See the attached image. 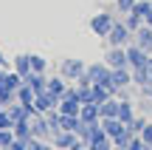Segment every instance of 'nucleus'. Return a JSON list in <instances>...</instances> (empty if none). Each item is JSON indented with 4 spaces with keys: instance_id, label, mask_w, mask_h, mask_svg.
<instances>
[{
    "instance_id": "nucleus-10",
    "label": "nucleus",
    "mask_w": 152,
    "mask_h": 150,
    "mask_svg": "<svg viewBox=\"0 0 152 150\" xmlns=\"http://www.w3.org/2000/svg\"><path fill=\"white\" fill-rule=\"evenodd\" d=\"M132 43H135L138 48H144V51H149V54H152V26L144 23V26L132 34Z\"/></svg>"
},
{
    "instance_id": "nucleus-29",
    "label": "nucleus",
    "mask_w": 152,
    "mask_h": 150,
    "mask_svg": "<svg viewBox=\"0 0 152 150\" xmlns=\"http://www.w3.org/2000/svg\"><path fill=\"white\" fill-rule=\"evenodd\" d=\"M138 136L144 139V145H149V147H152V122H149V125H147V128H144V130H141Z\"/></svg>"
},
{
    "instance_id": "nucleus-5",
    "label": "nucleus",
    "mask_w": 152,
    "mask_h": 150,
    "mask_svg": "<svg viewBox=\"0 0 152 150\" xmlns=\"http://www.w3.org/2000/svg\"><path fill=\"white\" fill-rule=\"evenodd\" d=\"M34 108H37V113H51L59 108V96H54L51 91H42L34 96Z\"/></svg>"
},
{
    "instance_id": "nucleus-17",
    "label": "nucleus",
    "mask_w": 152,
    "mask_h": 150,
    "mask_svg": "<svg viewBox=\"0 0 152 150\" xmlns=\"http://www.w3.org/2000/svg\"><path fill=\"white\" fill-rule=\"evenodd\" d=\"M48 91H51L54 96H59V99H62V96H65V91H68V79H62L59 74H56V77H51V79H48Z\"/></svg>"
},
{
    "instance_id": "nucleus-11",
    "label": "nucleus",
    "mask_w": 152,
    "mask_h": 150,
    "mask_svg": "<svg viewBox=\"0 0 152 150\" xmlns=\"http://www.w3.org/2000/svg\"><path fill=\"white\" fill-rule=\"evenodd\" d=\"M118 105H121L118 96H110V99H104L102 105H99V111H102V119H118Z\"/></svg>"
},
{
    "instance_id": "nucleus-9",
    "label": "nucleus",
    "mask_w": 152,
    "mask_h": 150,
    "mask_svg": "<svg viewBox=\"0 0 152 150\" xmlns=\"http://www.w3.org/2000/svg\"><path fill=\"white\" fill-rule=\"evenodd\" d=\"M76 139H79V136H76L73 130H54V133H51V145L62 147V150H71V145Z\"/></svg>"
},
{
    "instance_id": "nucleus-6",
    "label": "nucleus",
    "mask_w": 152,
    "mask_h": 150,
    "mask_svg": "<svg viewBox=\"0 0 152 150\" xmlns=\"http://www.w3.org/2000/svg\"><path fill=\"white\" fill-rule=\"evenodd\" d=\"M127 65L130 68H141V65H149V51L138 48L135 43L127 45Z\"/></svg>"
},
{
    "instance_id": "nucleus-27",
    "label": "nucleus",
    "mask_w": 152,
    "mask_h": 150,
    "mask_svg": "<svg viewBox=\"0 0 152 150\" xmlns=\"http://www.w3.org/2000/svg\"><path fill=\"white\" fill-rule=\"evenodd\" d=\"M3 128H14V119H11L9 108H0V130Z\"/></svg>"
},
{
    "instance_id": "nucleus-16",
    "label": "nucleus",
    "mask_w": 152,
    "mask_h": 150,
    "mask_svg": "<svg viewBox=\"0 0 152 150\" xmlns=\"http://www.w3.org/2000/svg\"><path fill=\"white\" fill-rule=\"evenodd\" d=\"M102 128H104V133H107L110 139H115V136H118L127 125L121 122V119H102Z\"/></svg>"
},
{
    "instance_id": "nucleus-32",
    "label": "nucleus",
    "mask_w": 152,
    "mask_h": 150,
    "mask_svg": "<svg viewBox=\"0 0 152 150\" xmlns=\"http://www.w3.org/2000/svg\"><path fill=\"white\" fill-rule=\"evenodd\" d=\"M0 68H6V60H3V54H0Z\"/></svg>"
},
{
    "instance_id": "nucleus-25",
    "label": "nucleus",
    "mask_w": 152,
    "mask_h": 150,
    "mask_svg": "<svg viewBox=\"0 0 152 150\" xmlns=\"http://www.w3.org/2000/svg\"><path fill=\"white\" fill-rule=\"evenodd\" d=\"M76 96H79V102H82V105L93 102V85H90V88H82V85H76Z\"/></svg>"
},
{
    "instance_id": "nucleus-3",
    "label": "nucleus",
    "mask_w": 152,
    "mask_h": 150,
    "mask_svg": "<svg viewBox=\"0 0 152 150\" xmlns=\"http://www.w3.org/2000/svg\"><path fill=\"white\" fill-rule=\"evenodd\" d=\"M113 23H115V17L110 14V11H99V14H93L90 17V31L96 34V37H107L110 34V28H113Z\"/></svg>"
},
{
    "instance_id": "nucleus-26",
    "label": "nucleus",
    "mask_w": 152,
    "mask_h": 150,
    "mask_svg": "<svg viewBox=\"0 0 152 150\" xmlns=\"http://www.w3.org/2000/svg\"><path fill=\"white\" fill-rule=\"evenodd\" d=\"M147 125H149V119H147V116H135V119H132L130 125H127V128H130L132 133H141V130L147 128Z\"/></svg>"
},
{
    "instance_id": "nucleus-2",
    "label": "nucleus",
    "mask_w": 152,
    "mask_h": 150,
    "mask_svg": "<svg viewBox=\"0 0 152 150\" xmlns=\"http://www.w3.org/2000/svg\"><path fill=\"white\" fill-rule=\"evenodd\" d=\"M85 62L82 60H76V57H68V60H62L59 62V77L62 79H68V82H76V79L85 74Z\"/></svg>"
},
{
    "instance_id": "nucleus-12",
    "label": "nucleus",
    "mask_w": 152,
    "mask_h": 150,
    "mask_svg": "<svg viewBox=\"0 0 152 150\" xmlns=\"http://www.w3.org/2000/svg\"><path fill=\"white\" fill-rule=\"evenodd\" d=\"M132 71V85L144 88V85H152V68L149 65H141V68H130Z\"/></svg>"
},
{
    "instance_id": "nucleus-1",
    "label": "nucleus",
    "mask_w": 152,
    "mask_h": 150,
    "mask_svg": "<svg viewBox=\"0 0 152 150\" xmlns=\"http://www.w3.org/2000/svg\"><path fill=\"white\" fill-rule=\"evenodd\" d=\"M104 43H107V45H118V48H127V45L132 43V31L124 26V20H121V23L115 20L113 28H110V34L104 37Z\"/></svg>"
},
{
    "instance_id": "nucleus-13",
    "label": "nucleus",
    "mask_w": 152,
    "mask_h": 150,
    "mask_svg": "<svg viewBox=\"0 0 152 150\" xmlns=\"http://www.w3.org/2000/svg\"><path fill=\"white\" fill-rule=\"evenodd\" d=\"M79 119H82V122H102V111H99V105H96V102H87V105H82Z\"/></svg>"
},
{
    "instance_id": "nucleus-36",
    "label": "nucleus",
    "mask_w": 152,
    "mask_h": 150,
    "mask_svg": "<svg viewBox=\"0 0 152 150\" xmlns=\"http://www.w3.org/2000/svg\"><path fill=\"white\" fill-rule=\"evenodd\" d=\"M3 71H6V68H0V74H3Z\"/></svg>"
},
{
    "instance_id": "nucleus-14",
    "label": "nucleus",
    "mask_w": 152,
    "mask_h": 150,
    "mask_svg": "<svg viewBox=\"0 0 152 150\" xmlns=\"http://www.w3.org/2000/svg\"><path fill=\"white\" fill-rule=\"evenodd\" d=\"M23 82H28L34 88V94H42V91H48V77H45V74H28L26 79H23Z\"/></svg>"
},
{
    "instance_id": "nucleus-34",
    "label": "nucleus",
    "mask_w": 152,
    "mask_h": 150,
    "mask_svg": "<svg viewBox=\"0 0 152 150\" xmlns=\"http://www.w3.org/2000/svg\"><path fill=\"white\" fill-rule=\"evenodd\" d=\"M149 119H152V108H149Z\"/></svg>"
},
{
    "instance_id": "nucleus-37",
    "label": "nucleus",
    "mask_w": 152,
    "mask_h": 150,
    "mask_svg": "<svg viewBox=\"0 0 152 150\" xmlns=\"http://www.w3.org/2000/svg\"><path fill=\"white\" fill-rule=\"evenodd\" d=\"M113 150H121V147H113Z\"/></svg>"
},
{
    "instance_id": "nucleus-28",
    "label": "nucleus",
    "mask_w": 152,
    "mask_h": 150,
    "mask_svg": "<svg viewBox=\"0 0 152 150\" xmlns=\"http://www.w3.org/2000/svg\"><path fill=\"white\" fill-rule=\"evenodd\" d=\"M135 3L138 0H115V9H118V14H127V11L135 9Z\"/></svg>"
},
{
    "instance_id": "nucleus-31",
    "label": "nucleus",
    "mask_w": 152,
    "mask_h": 150,
    "mask_svg": "<svg viewBox=\"0 0 152 150\" xmlns=\"http://www.w3.org/2000/svg\"><path fill=\"white\" fill-rule=\"evenodd\" d=\"M9 150H28V142H23V139H14Z\"/></svg>"
},
{
    "instance_id": "nucleus-38",
    "label": "nucleus",
    "mask_w": 152,
    "mask_h": 150,
    "mask_svg": "<svg viewBox=\"0 0 152 150\" xmlns=\"http://www.w3.org/2000/svg\"><path fill=\"white\" fill-rule=\"evenodd\" d=\"M54 150H62V147H54Z\"/></svg>"
},
{
    "instance_id": "nucleus-15",
    "label": "nucleus",
    "mask_w": 152,
    "mask_h": 150,
    "mask_svg": "<svg viewBox=\"0 0 152 150\" xmlns=\"http://www.w3.org/2000/svg\"><path fill=\"white\" fill-rule=\"evenodd\" d=\"M14 71L26 79L28 74H31V54H17L14 57Z\"/></svg>"
},
{
    "instance_id": "nucleus-35",
    "label": "nucleus",
    "mask_w": 152,
    "mask_h": 150,
    "mask_svg": "<svg viewBox=\"0 0 152 150\" xmlns=\"http://www.w3.org/2000/svg\"><path fill=\"white\" fill-rule=\"evenodd\" d=\"M144 150H152V147H149V145H147V147H144Z\"/></svg>"
},
{
    "instance_id": "nucleus-24",
    "label": "nucleus",
    "mask_w": 152,
    "mask_h": 150,
    "mask_svg": "<svg viewBox=\"0 0 152 150\" xmlns=\"http://www.w3.org/2000/svg\"><path fill=\"white\" fill-rule=\"evenodd\" d=\"M11 142H14V130H11V128H3V130H0V150H9Z\"/></svg>"
},
{
    "instance_id": "nucleus-21",
    "label": "nucleus",
    "mask_w": 152,
    "mask_h": 150,
    "mask_svg": "<svg viewBox=\"0 0 152 150\" xmlns=\"http://www.w3.org/2000/svg\"><path fill=\"white\" fill-rule=\"evenodd\" d=\"M124 26L130 28L132 34H135L138 28L144 26V17H141V14H135V11H127V14H124Z\"/></svg>"
},
{
    "instance_id": "nucleus-22",
    "label": "nucleus",
    "mask_w": 152,
    "mask_h": 150,
    "mask_svg": "<svg viewBox=\"0 0 152 150\" xmlns=\"http://www.w3.org/2000/svg\"><path fill=\"white\" fill-rule=\"evenodd\" d=\"M45 68H48V60L39 54H31V71L34 74H45Z\"/></svg>"
},
{
    "instance_id": "nucleus-20",
    "label": "nucleus",
    "mask_w": 152,
    "mask_h": 150,
    "mask_svg": "<svg viewBox=\"0 0 152 150\" xmlns=\"http://www.w3.org/2000/svg\"><path fill=\"white\" fill-rule=\"evenodd\" d=\"M11 130H14V139H23V142H28V139H31V122H28V119H23V122H14V128H11Z\"/></svg>"
},
{
    "instance_id": "nucleus-23",
    "label": "nucleus",
    "mask_w": 152,
    "mask_h": 150,
    "mask_svg": "<svg viewBox=\"0 0 152 150\" xmlns=\"http://www.w3.org/2000/svg\"><path fill=\"white\" fill-rule=\"evenodd\" d=\"M132 11H135V14H141V17H144V23H147V17L152 14V0H138Z\"/></svg>"
},
{
    "instance_id": "nucleus-4",
    "label": "nucleus",
    "mask_w": 152,
    "mask_h": 150,
    "mask_svg": "<svg viewBox=\"0 0 152 150\" xmlns=\"http://www.w3.org/2000/svg\"><path fill=\"white\" fill-rule=\"evenodd\" d=\"M28 122H31V133L37 136V139H51L54 128H51V122H48V116H45V113H34Z\"/></svg>"
},
{
    "instance_id": "nucleus-7",
    "label": "nucleus",
    "mask_w": 152,
    "mask_h": 150,
    "mask_svg": "<svg viewBox=\"0 0 152 150\" xmlns=\"http://www.w3.org/2000/svg\"><path fill=\"white\" fill-rule=\"evenodd\" d=\"M110 82H113L115 91L130 88V85H132V71H130V65H124V68H113V71H110Z\"/></svg>"
},
{
    "instance_id": "nucleus-33",
    "label": "nucleus",
    "mask_w": 152,
    "mask_h": 150,
    "mask_svg": "<svg viewBox=\"0 0 152 150\" xmlns=\"http://www.w3.org/2000/svg\"><path fill=\"white\" fill-rule=\"evenodd\" d=\"M149 68H152V54H149Z\"/></svg>"
},
{
    "instance_id": "nucleus-30",
    "label": "nucleus",
    "mask_w": 152,
    "mask_h": 150,
    "mask_svg": "<svg viewBox=\"0 0 152 150\" xmlns=\"http://www.w3.org/2000/svg\"><path fill=\"white\" fill-rule=\"evenodd\" d=\"M144 147H147V145H144V139H141V136H132V142L127 145V150H144Z\"/></svg>"
},
{
    "instance_id": "nucleus-18",
    "label": "nucleus",
    "mask_w": 152,
    "mask_h": 150,
    "mask_svg": "<svg viewBox=\"0 0 152 150\" xmlns=\"http://www.w3.org/2000/svg\"><path fill=\"white\" fill-rule=\"evenodd\" d=\"M34 96L37 94H34V88L28 82H23L20 88H17V102H20V105H34Z\"/></svg>"
},
{
    "instance_id": "nucleus-8",
    "label": "nucleus",
    "mask_w": 152,
    "mask_h": 150,
    "mask_svg": "<svg viewBox=\"0 0 152 150\" xmlns=\"http://www.w3.org/2000/svg\"><path fill=\"white\" fill-rule=\"evenodd\" d=\"M104 62H107L110 68H124L127 65V48L107 45V51H104Z\"/></svg>"
},
{
    "instance_id": "nucleus-19",
    "label": "nucleus",
    "mask_w": 152,
    "mask_h": 150,
    "mask_svg": "<svg viewBox=\"0 0 152 150\" xmlns=\"http://www.w3.org/2000/svg\"><path fill=\"white\" fill-rule=\"evenodd\" d=\"M118 119H121L124 125H130L132 119H135V108H132L130 99H121V105H118Z\"/></svg>"
}]
</instances>
